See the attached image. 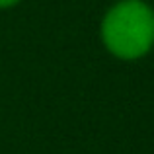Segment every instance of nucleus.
Here are the masks:
<instances>
[{
  "label": "nucleus",
  "mask_w": 154,
  "mask_h": 154,
  "mask_svg": "<svg viewBox=\"0 0 154 154\" xmlns=\"http://www.w3.org/2000/svg\"><path fill=\"white\" fill-rule=\"evenodd\" d=\"M102 41L123 60L140 59L154 45V12L143 0H119L102 22Z\"/></svg>",
  "instance_id": "obj_1"
},
{
  "label": "nucleus",
  "mask_w": 154,
  "mask_h": 154,
  "mask_svg": "<svg viewBox=\"0 0 154 154\" xmlns=\"http://www.w3.org/2000/svg\"><path fill=\"white\" fill-rule=\"evenodd\" d=\"M20 0H0V8H10L14 4H18Z\"/></svg>",
  "instance_id": "obj_2"
}]
</instances>
